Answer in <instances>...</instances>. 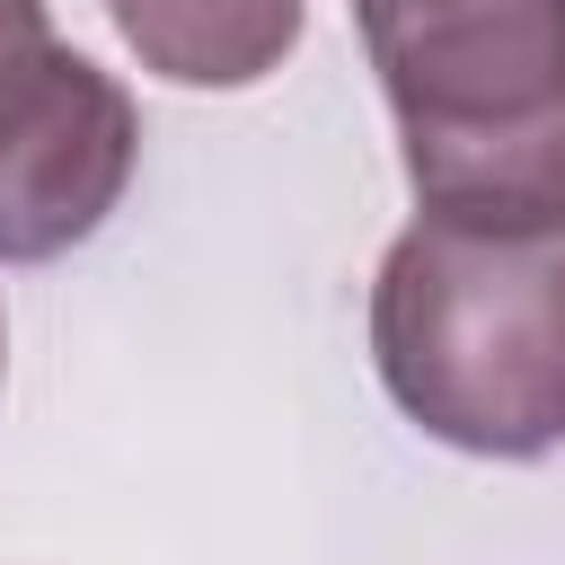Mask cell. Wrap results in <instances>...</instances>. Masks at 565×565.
Instances as JSON below:
<instances>
[{"instance_id": "obj_5", "label": "cell", "mask_w": 565, "mask_h": 565, "mask_svg": "<svg viewBox=\"0 0 565 565\" xmlns=\"http://www.w3.org/2000/svg\"><path fill=\"white\" fill-rule=\"evenodd\" d=\"M0 371H9V327H0Z\"/></svg>"}, {"instance_id": "obj_4", "label": "cell", "mask_w": 565, "mask_h": 565, "mask_svg": "<svg viewBox=\"0 0 565 565\" xmlns=\"http://www.w3.org/2000/svg\"><path fill=\"white\" fill-rule=\"evenodd\" d=\"M106 18L168 88H256L291 62L309 0H106Z\"/></svg>"}, {"instance_id": "obj_3", "label": "cell", "mask_w": 565, "mask_h": 565, "mask_svg": "<svg viewBox=\"0 0 565 565\" xmlns=\"http://www.w3.org/2000/svg\"><path fill=\"white\" fill-rule=\"evenodd\" d=\"M141 159L115 71L53 35L44 0H0V265H53L106 230Z\"/></svg>"}, {"instance_id": "obj_2", "label": "cell", "mask_w": 565, "mask_h": 565, "mask_svg": "<svg viewBox=\"0 0 565 565\" xmlns=\"http://www.w3.org/2000/svg\"><path fill=\"white\" fill-rule=\"evenodd\" d=\"M433 221H565V0H353Z\"/></svg>"}, {"instance_id": "obj_1", "label": "cell", "mask_w": 565, "mask_h": 565, "mask_svg": "<svg viewBox=\"0 0 565 565\" xmlns=\"http://www.w3.org/2000/svg\"><path fill=\"white\" fill-rule=\"evenodd\" d=\"M371 362L441 450H565V221L486 230L415 212L371 282Z\"/></svg>"}]
</instances>
